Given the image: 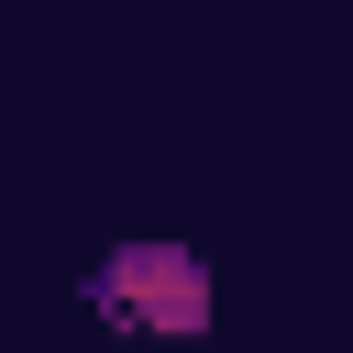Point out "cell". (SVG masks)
<instances>
[{"mask_svg":"<svg viewBox=\"0 0 353 353\" xmlns=\"http://www.w3.org/2000/svg\"><path fill=\"white\" fill-rule=\"evenodd\" d=\"M88 309L99 320H132V331H199L210 320V276H199L188 243H121L88 276Z\"/></svg>","mask_w":353,"mask_h":353,"instance_id":"6da1fadb","label":"cell"}]
</instances>
